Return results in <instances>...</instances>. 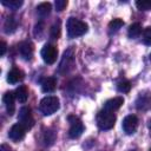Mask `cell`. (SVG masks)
<instances>
[{
  "label": "cell",
  "mask_w": 151,
  "mask_h": 151,
  "mask_svg": "<svg viewBox=\"0 0 151 151\" xmlns=\"http://www.w3.org/2000/svg\"><path fill=\"white\" fill-rule=\"evenodd\" d=\"M143 42L147 46H151V27H145L143 29Z\"/></svg>",
  "instance_id": "cell-25"
},
{
  "label": "cell",
  "mask_w": 151,
  "mask_h": 151,
  "mask_svg": "<svg viewBox=\"0 0 151 151\" xmlns=\"http://www.w3.org/2000/svg\"><path fill=\"white\" fill-rule=\"evenodd\" d=\"M150 105H151V96H150V94L143 93V94H140V96L138 97V99L136 100V107H137L138 110H142V111L147 110V109L150 107Z\"/></svg>",
  "instance_id": "cell-13"
},
{
  "label": "cell",
  "mask_w": 151,
  "mask_h": 151,
  "mask_svg": "<svg viewBox=\"0 0 151 151\" xmlns=\"http://www.w3.org/2000/svg\"><path fill=\"white\" fill-rule=\"evenodd\" d=\"M73 65H74V51L72 47H70L68 50H66L64 52V55H63L61 61L59 64L58 72L61 74H65L72 70Z\"/></svg>",
  "instance_id": "cell-4"
},
{
  "label": "cell",
  "mask_w": 151,
  "mask_h": 151,
  "mask_svg": "<svg viewBox=\"0 0 151 151\" xmlns=\"http://www.w3.org/2000/svg\"><path fill=\"white\" fill-rule=\"evenodd\" d=\"M142 33V25L139 22H134L132 24L130 27H129V31H127V35L131 38V39H134L137 37H139Z\"/></svg>",
  "instance_id": "cell-19"
},
{
  "label": "cell",
  "mask_w": 151,
  "mask_h": 151,
  "mask_svg": "<svg viewBox=\"0 0 151 151\" xmlns=\"http://www.w3.org/2000/svg\"><path fill=\"white\" fill-rule=\"evenodd\" d=\"M51 9H52V6L50 2H41L37 7V13L40 18H45L51 13Z\"/></svg>",
  "instance_id": "cell-17"
},
{
  "label": "cell",
  "mask_w": 151,
  "mask_h": 151,
  "mask_svg": "<svg viewBox=\"0 0 151 151\" xmlns=\"http://www.w3.org/2000/svg\"><path fill=\"white\" fill-rule=\"evenodd\" d=\"M60 35V21L58 20L57 22L53 24V26L51 27V37L53 39H58Z\"/></svg>",
  "instance_id": "cell-26"
},
{
  "label": "cell",
  "mask_w": 151,
  "mask_h": 151,
  "mask_svg": "<svg viewBox=\"0 0 151 151\" xmlns=\"http://www.w3.org/2000/svg\"><path fill=\"white\" fill-rule=\"evenodd\" d=\"M57 87V80L55 78L53 77H48V78H45L41 83V90L45 92V93H50V92H53Z\"/></svg>",
  "instance_id": "cell-15"
},
{
  "label": "cell",
  "mask_w": 151,
  "mask_h": 151,
  "mask_svg": "<svg viewBox=\"0 0 151 151\" xmlns=\"http://www.w3.org/2000/svg\"><path fill=\"white\" fill-rule=\"evenodd\" d=\"M117 88L122 93H127L131 90V83L129 80H122L117 84Z\"/></svg>",
  "instance_id": "cell-21"
},
{
  "label": "cell",
  "mask_w": 151,
  "mask_h": 151,
  "mask_svg": "<svg viewBox=\"0 0 151 151\" xmlns=\"http://www.w3.org/2000/svg\"><path fill=\"white\" fill-rule=\"evenodd\" d=\"M1 4L6 7H9L11 9H18L21 5H22V1L21 0H2Z\"/></svg>",
  "instance_id": "cell-20"
},
{
  "label": "cell",
  "mask_w": 151,
  "mask_h": 151,
  "mask_svg": "<svg viewBox=\"0 0 151 151\" xmlns=\"http://www.w3.org/2000/svg\"><path fill=\"white\" fill-rule=\"evenodd\" d=\"M15 99H17V98H15V93L12 92V91L6 92V93L4 94V97H2V101H4L5 106H6L7 113H8L9 116H12V114L14 113V111H15V105H14V100H15Z\"/></svg>",
  "instance_id": "cell-10"
},
{
  "label": "cell",
  "mask_w": 151,
  "mask_h": 151,
  "mask_svg": "<svg viewBox=\"0 0 151 151\" xmlns=\"http://www.w3.org/2000/svg\"><path fill=\"white\" fill-rule=\"evenodd\" d=\"M136 6L140 11H149L151 9V0H138L136 1Z\"/></svg>",
  "instance_id": "cell-23"
},
{
  "label": "cell",
  "mask_w": 151,
  "mask_h": 151,
  "mask_svg": "<svg viewBox=\"0 0 151 151\" xmlns=\"http://www.w3.org/2000/svg\"><path fill=\"white\" fill-rule=\"evenodd\" d=\"M123 25H124V21H123L122 19H113V20L109 24V28H110L111 32H116V31H118Z\"/></svg>",
  "instance_id": "cell-24"
},
{
  "label": "cell",
  "mask_w": 151,
  "mask_h": 151,
  "mask_svg": "<svg viewBox=\"0 0 151 151\" xmlns=\"http://www.w3.org/2000/svg\"><path fill=\"white\" fill-rule=\"evenodd\" d=\"M67 27V35L70 38H77L87 32V25L76 18H70L66 24Z\"/></svg>",
  "instance_id": "cell-1"
},
{
  "label": "cell",
  "mask_w": 151,
  "mask_h": 151,
  "mask_svg": "<svg viewBox=\"0 0 151 151\" xmlns=\"http://www.w3.org/2000/svg\"><path fill=\"white\" fill-rule=\"evenodd\" d=\"M124 104V98L123 97H114L112 99H109L105 104H104V110H107L110 112H114L117 111L122 105Z\"/></svg>",
  "instance_id": "cell-11"
},
{
  "label": "cell",
  "mask_w": 151,
  "mask_h": 151,
  "mask_svg": "<svg viewBox=\"0 0 151 151\" xmlns=\"http://www.w3.org/2000/svg\"><path fill=\"white\" fill-rule=\"evenodd\" d=\"M17 25H18V22H17V20L14 19V17H8V18L6 19V21H5V24H4L5 32H6L7 34L13 33V32L15 31V28H17Z\"/></svg>",
  "instance_id": "cell-18"
},
{
  "label": "cell",
  "mask_w": 151,
  "mask_h": 151,
  "mask_svg": "<svg viewBox=\"0 0 151 151\" xmlns=\"http://www.w3.org/2000/svg\"><path fill=\"white\" fill-rule=\"evenodd\" d=\"M123 130L126 134H132L137 130L138 126V118L134 114H129L123 120Z\"/></svg>",
  "instance_id": "cell-8"
},
{
  "label": "cell",
  "mask_w": 151,
  "mask_h": 151,
  "mask_svg": "<svg viewBox=\"0 0 151 151\" xmlns=\"http://www.w3.org/2000/svg\"><path fill=\"white\" fill-rule=\"evenodd\" d=\"M67 120H68V123H70V130H68V136H70V138L76 139V138L80 137L81 133L84 132V125H83L81 120H80L78 117L73 116V114H70V116L67 117Z\"/></svg>",
  "instance_id": "cell-5"
},
{
  "label": "cell",
  "mask_w": 151,
  "mask_h": 151,
  "mask_svg": "<svg viewBox=\"0 0 151 151\" xmlns=\"http://www.w3.org/2000/svg\"><path fill=\"white\" fill-rule=\"evenodd\" d=\"M58 51L57 47L52 44H46L41 50V58L46 64H54L57 60Z\"/></svg>",
  "instance_id": "cell-6"
},
{
  "label": "cell",
  "mask_w": 151,
  "mask_h": 151,
  "mask_svg": "<svg viewBox=\"0 0 151 151\" xmlns=\"http://www.w3.org/2000/svg\"><path fill=\"white\" fill-rule=\"evenodd\" d=\"M54 5H55V9L60 12V11H63V9L66 7L67 1H66V0H55Z\"/></svg>",
  "instance_id": "cell-27"
},
{
  "label": "cell",
  "mask_w": 151,
  "mask_h": 151,
  "mask_svg": "<svg viewBox=\"0 0 151 151\" xmlns=\"http://www.w3.org/2000/svg\"><path fill=\"white\" fill-rule=\"evenodd\" d=\"M59 106H60V104H59V99L57 97L47 96L41 99L39 110L44 116H51L59 110Z\"/></svg>",
  "instance_id": "cell-2"
},
{
  "label": "cell",
  "mask_w": 151,
  "mask_h": 151,
  "mask_svg": "<svg viewBox=\"0 0 151 151\" xmlns=\"http://www.w3.org/2000/svg\"><path fill=\"white\" fill-rule=\"evenodd\" d=\"M150 60H151V54H150Z\"/></svg>",
  "instance_id": "cell-32"
},
{
  "label": "cell",
  "mask_w": 151,
  "mask_h": 151,
  "mask_svg": "<svg viewBox=\"0 0 151 151\" xmlns=\"http://www.w3.org/2000/svg\"><path fill=\"white\" fill-rule=\"evenodd\" d=\"M149 129H150V130H151V120H150V122H149Z\"/></svg>",
  "instance_id": "cell-30"
},
{
  "label": "cell",
  "mask_w": 151,
  "mask_h": 151,
  "mask_svg": "<svg viewBox=\"0 0 151 151\" xmlns=\"http://www.w3.org/2000/svg\"><path fill=\"white\" fill-rule=\"evenodd\" d=\"M127 151H134V150H127Z\"/></svg>",
  "instance_id": "cell-31"
},
{
  "label": "cell",
  "mask_w": 151,
  "mask_h": 151,
  "mask_svg": "<svg viewBox=\"0 0 151 151\" xmlns=\"http://www.w3.org/2000/svg\"><path fill=\"white\" fill-rule=\"evenodd\" d=\"M24 79V73L19 68H12L7 74V81L9 84H17Z\"/></svg>",
  "instance_id": "cell-14"
},
{
  "label": "cell",
  "mask_w": 151,
  "mask_h": 151,
  "mask_svg": "<svg viewBox=\"0 0 151 151\" xmlns=\"http://www.w3.org/2000/svg\"><path fill=\"white\" fill-rule=\"evenodd\" d=\"M0 151H13V150H12V147H11L9 145H7V144H1Z\"/></svg>",
  "instance_id": "cell-29"
},
{
  "label": "cell",
  "mask_w": 151,
  "mask_h": 151,
  "mask_svg": "<svg viewBox=\"0 0 151 151\" xmlns=\"http://www.w3.org/2000/svg\"><path fill=\"white\" fill-rule=\"evenodd\" d=\"M0 48H1V51H0V55L2 57V55L6 53V48H7V45H6V42H5L4 40L1 41V47H0Z\"/></svg>",
  "instance_id": "cell-28"
},
{
  "label": "cell",
  "mask_w": 151,
  "mask_h": 151,
  "mask_svg": "<svg viewBox=\"0 0 151 151\" xmlns=\"http://www.w3.org/2000/svg\"><path fill=\"white\" fill-rule=\"evenodd\" d=\"M18 119H19V123L22 124L26 129H31L34 124V119L32 117V112L28 106H24L20 109Z\"/></svg>",
  "instance_id": "cell-7"
},
{
  "label": "cell",
  "mask_w": 151,
  "mask_h": 151,
  "mask_svg": "<svg viewBox=\"0 0 151 151\" xmlns=\"http://www.w3.org/2000/svg\"><path fill=\"white\" fill-rule=\"evenodd\" d=\"M116 123V116L113 112H110L107 110H101L97 114V125L100 130H110L114 126Z\"/></svg>",
  "instance_id": "cell-3"
},
{
  "label": "cell",
  "mask_w": 151,
  "mask_h": 151,
  "mask_svg": "<svg viewBox=\"0 0 151 151\" xmlns=\"http://www.w3.org/2000/svg\"><path fill=\"white\" fill-rule=\"evenodd\" d=\"M19 53L25 60H29L33 55V45L29 41H24L19 45Z\"/></svg>",
  "instance_id": "cell-12"
},
{
  "label": "cell",
  "mask_w": 151,
  "mask_h": 151,
  "mask_svg": "<svg viewBox=\"0 0 151 151\" xmlns=\"http://www.w3.org/2000/svg\"><path fill=\"white\" fill-rule=\"evenodd\" d=\"M26 130H27V129H26L22 124L17 123V124H14V125L9 129V131H8V137H9L13 142H19V140H21V139L25 137Z\"/></svg>",
  "instance_id": "cell-9"
},
{
  "label": "cell",
  "mask_w": 151,
  "mask_h": 151,
  "mask_svg": "<svg viewBox=\"0 0 151 151\" xmlns=\"http://www.w3.org/2000/svg\"><path fill=\"white\" fill-rule=\"evenodd\" d=\"M15 98L19 103H26L28 99V88L25 85H20L17 90H15Z\"/></svg>",
  "instance_id": "cell-16"
},
{
  "label": "cell",
  "mask_w": 151,
  "mask_h": 151,
  "mask_svg": "<svg viewBox=\"0 0 151 151\" xmlns=\"http://www.w3.org/2000/svg\"><path fill=\"white\" fill-rule=\"evenodd\" d=\"M150 151H151V147H150Z\"/></svg>",
  "instance_id": "cell-33"
},
{
  "label": "cell",
  "mask_w": 151,
  "mask_h": 151,
  "mask_svg": "<svg viewBox=\"0 0 151 151\" xmlns=\"http://www.w3.org/2000/svg\"><path fill=\"white\" fill-rule=\"evenodd\" d=\"M55 140V132L52 130H47L44 133V142L46 145H52L53 142Z\"/></svg>",
  "instance_id": "cell-22"
}]
</instances>
